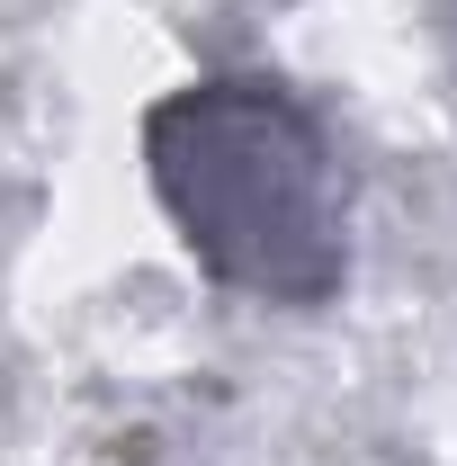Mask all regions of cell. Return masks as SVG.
<instances>
[{
    "label": "cell",
    "instance_id": "cell-1",
    "mask_svg": "<svg viewBox=\"0 0 457 466\" xmlns=\"http://www.w3.org/2000/svg\"><path fill=\"white\" fill-rule=\"evenodd\" d=\"M144 179L225 296L314 314L350 288V153L287 72H198L144 108Z\"/></svg>",
    "mask_w": 457,
    "mask_h": 466
}]
</instances>
